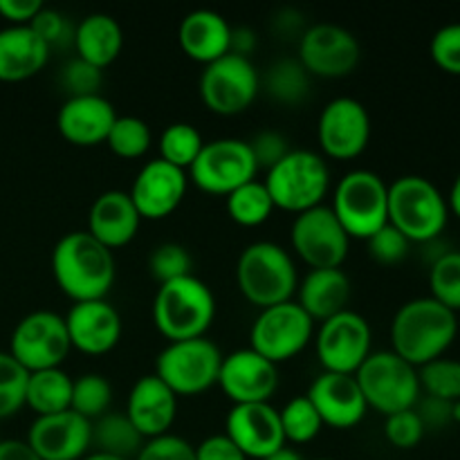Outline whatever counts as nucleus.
<instances>
[{"instance_id":"nucleus-33","label":"nucleus","mask_w":460,"mask_h":460,"mask_svg":"<svg viewBox=\"0 0 460 460\" xmlns=\"http://www.w3.org/2000/svg\"><path fill=\"white\" fill-rule=\"evenodd\" d=\"M265 90L274 102L296 106L310 94V75L299 58H279L265 72Z\"/></svg>"},{"instance_id":"nucleus-21","label":"nucleus","mask_w":460,"mask_h":460,"mask_svg":"<svg viewBox=\"0 0 460 460\" xmlns=\"http://www.w3.org/2000/svg\"><path fill=\"white\" fill-rule=\"evenodd\" d=\"M187 182V171L157 157L139 169L128 196L142 220H162L182 205Z\"/></svg>"},{"instance_id":"nucleus-30","label":"nucleus","mask_w":460,"mask_h":460,"mask_svg":"<svg viewBox=\"0 0 460 460\" xmlns=\"http://www.w3.org/2000/svg\"><path fill=\"white\" fill-rule=\"evenodd\" d=\"M72 45L76 57L90 66L106 70L121 54L124 48V30L119 22L108 13H90L75 27Z\"/></svg>"},{"instance_id":"nucleus-18","label":"nucleus","mask_w":460,"mask_h":460,"mask_svg":"<svg viewBox=\"0 0 460 460\" xmlns=\"http://www.w3.org/2000/svg\"><path fill=\"white\" fill-rule=\"evenodd\" d=\"M218 386L234 404H263L279 389V367L252 349L223 355Z\"/></svg>"},{"instance_id":"nucleus-7","label":"nucleus","mask_w":460,"mask_h":460,"mask_svg":"<svg viewBox=\"0 0 460 460\" xmlns=\"http://www.w3.org/2000/svg\"><path fill=\"white\" fill-rule=\"evenodd\" d=\"M331 209L349 238L368 241L389 223V184L373 171H350L337 182Z\"/></svg>"},{"instance_id":"nucleus-37","label":"nucleus","mask_w":460,"mask_h":460,"mask_svg":"<svg viewBox=\"0 0 460 460\" xmlns=\"http://www.w3.org/2000/svg\"><path fill=\"white\" fill-rule=\"evenodd\" d=\"M279 418H281L286 443L308 445L313 443L323 429L322 418H319L317 409L313 407L308 395H296V398L288 400L286 407L279 411Z\"/></svg>"},{"instance_id":"nucleus-8","label":"nucleus","mask_w":460,"mask_h":460,"mask_svg":"<svg viewBox=\"0 0 460 460\" xmlns=\"http://www.w3.org/2000/svg\"><path fill=\"white\" fill-rule=\"evenodd\" d=\"M359 389L368 409H376L382 416L413 409L420 400V380L418 368L404 362L394 350H377L355 373Z\"/></svg>"},{"instance_id":"nucleus-53","label":"nucleus","mask_w":460,"mask_h":460,"mask_svg":"<svg viewBox=\"0 0 460 460\" xmlns=\"http://www.w3.org/2000/svg\"><path fill=\"white\" fill-rule=\"evenodd\" d=\"M0 460H40L27 440H0Z\"/></svg>"},{"instance_id":"nucleus-41","label":"nucleus","mask_w":460,"mask_h":460,"mask_svg":"<svg viewBox=\"0 0 460 460\" xmlns=\"http://www.w3.org/2000/svg\"><path fill=\"white\" fill-rule=\"evenodd\" d=\"M30 373L9 353H0V420L12 418L25 407Z\"/></svg>"},{"instance_id":"nucleus-12","label":"nucleus","mask_w":460,"mask_h":460,"mask_svg":"<svg viewBox=\"0 0 460 460\" xmlns=\"http://www.w3.org/2000/svg\"><path fill=\"white\" fill-rule=\"evenodd\" d=\"M259 166L252 157L245 139L223 137L205 142L200 155L189 169V178L200 191L211 196H225L236 191L243 184L256 180Z\"/></svg>"},{"instance_id":"nucleus-49","label":"nucleus","mask_w":460,"mask_h":460,"mask_svg":"<svg viewBox=\"0 0 460 460\" xmlns=\"http://www.w3.org/2000/svg\"><path fill=\"white\" fill-rule=\"evenodd\" d=\"M135 460H196V447L180 436L166 434L146 440Z\"/></svg>"},{"instance_id":"nucleus-9","label":"nucleus","mask_w":460,"mask_h":460,"mask_svg":"<svg viewBox=\"0 0 460 460\" xmlns=\"http://www.w3.org/2000/svg\"><path fill=\"white\" fill-rule=\"evenodd\" d=\"M223 353L207 337L187 341H171L155 358V376L175 395H200L218 385Z\"/></svg>"},{"instance_id":"nucleus-17","label":"nucleus","mask_w":460,"mask_h":460,"mask_svg":"<svg viewBox=\"0 0 460 460\" xmlns=\"http://www.w3.org/2000/svg\"><path fill=\"white\" fill-rule=\"evenodd\" d=\"M319 146L332 160H355L371 139V117L353 97H337L323 106L317 124Z\"/></svg>"},{"instance_id":"nucleus-59","label":"nucleus","mask_w":460,"mask_h":460,"mask_svg":"<svg viewBox=\"0 0 460 460\" xmlns=\"http://www.w3.org/2000/svg\"><path fill=\"white\" fill-rule=\"evenodd\" d=\"M314 460H335V458H314Z\"/></svg>"},{"instance_id":"nucleus-5","label":"nucleus","mask_w":460,"mask_h":460,"mask_svg":"<svg viewBox=\"0 0 460 460\" xmlns=\"http://www.w3.org/2000/svg\"><path fill=\"white\" fill-rule=\"evenodd\" d=\"M449 218L447 198L422 175H402L389 184V225L409 243H429Z\"/></svg>"},{"instance_id":"nucleus-31","label":"nucleus","mask_w":460,"mask_h":460,"mask_svg":"<svg viewBox=\"0 0 460 460\" xmlns=\"http://www.w3.org/2000/svg\"><path fill=\"white\" fill-rule=\"evenodd\" d=\"M144 443H146L144 436L135 429V425L126 413L108 411L97 420H93L90 447H94V452L130 460L137 456Z\"/></svg>"},{"instance_id":"nucleus-43","label":"nucleus","mask_w":460,"mask_h":460,"mask_svg":"<svg viewBox=\"0 0 460 460\" xmlns=\"http://www.w3.org/2000/svg\"><path fill=\"white\" fill-rule=\"evenodd\" d=\"M58 79H61L63 88L70 93V97H88V94H99L102 90L103 70L75 57L61 67Z\"/></svg>"},{"instance_id":"nucleus-26","label":"nucleus","mask_w":460,"mask_h":460,"mask_svg":"<svg viewBox=\"0 0 460 460\" xmlns=\"http://www.w3.org/2000/svg\"><path fill=\"white\" fill-rule=\"evenodd\" d=\"M139 225L142 216L135 209L128 191H103L90 207L88 234L111 252L128 245L137 236Z\"/></svg>"},{"instance_id":"nucleus-13","label":"nucleus","mask_w":460,"mask_h":460,"mask_svg":"<svg viewBox=\"0 0 460 460\" xmlns=\"http://www.w3.org/2000/svg\"><path fill=\"white\" fill-rule=\"evenodd\" d=\"M259 90L261 76L254 63L232 52L205 66L200 75L202 103L216 115H241L254 103Z\"/></svg>"},{"instance_id":"nucleus-45","label":"nucleus","mask_w":460,"mask_h":460,"mask_svg":"<svg viewBox=\"0 0 460 460\" xmlns=\"http://www.w3.org/2000/svg\"><path fill=\"white\" fill-rule=\"evenodd\" d=\"M429 52L440 70L460 76V22L440 27L431 39Z\"/></svg>"},{"instance_id":"nucleus-51","label":"nucleus","mask_w":460,"mask_h":460,"mask_svg":"<svg viewBox=\"0 0 460 460\" xmlns=\"http://www.w3.org/2000/svg\"><path fill=\"white\" fill-rule=\"evenodd\" d=\"M43 7L40 0H0V16L9 25H30Z\"/></svg>"},{"instance_id":"nucleus-16","label":"nucleus","mask_w":460,"mask_h":460,"mask_svg":"<svg viewBox=\"0 0 460 460\" xmlns=\"http://www.w3.org/2000/svg\"><path fill=\"white\" fill-rule=\"evenodd\" d=\"M362 49L346 27L335 22H317L299 36V63L310 76L341 79L358 67Z\"/></svg>"},{"instance_id":"nucleus-6","label":"nucleus","mask_w":460,"mask_h":460,"mask_svg":"<svg viewBox=\"0 0 460 460\" xmlns=\"http://www.w3.org/2000/svg\"><path fill=\"white\" fill-rule=\"evenodd\" d=\"M263 184L272 198L274 209L299 216L323 205L331 189V171L319 153L292 148L277 166L265 171Z\"/></svg>"},{"instance_id":"nucleus-20","label":"nucleus","mask_w":460,"mask_h":460,"mask_svg":"<svg viewBox=\"0 0 460 460\" xmlns=\"http://www.w3.org/2000/svg\"><path fill=\"white\" fill-rule=\"evenodd\" d=\"M225 436L245 454L247 460H263L286 447L279 409L270 402L234 404L225 420Z\"/></svg>"},{"instance_id":"nucleus-28","label":"nucleus","mask_w":460,"mask_h":460,"mask_svg":"<svg viewBox=\"0 0 460 460\" xmlns=\"http://www.w3.org/2000/svg\"><path fill=\"white\" fill-rule=\"evenodd\" d=\"M296 295H299L296 304L305 310V314L314 323H323L326 319L349 310L353 286L349 274L341 268L310 270L296 288Z\"/></svg>"},{"instance_id":"nucleus-11","label":"nucleus","mask_w":460,"mask_h":460,"mask_svg":"<svg viewBox=\"0 0 460 460\" xmlns=\"http://www.w3.org/2000/svg\"><path fill=\"white\" fill-rule=\"evenodd\" d=\"M314 337V322L296 301L261 310L250 331V349L272 364L296 358Z\"/></svg>"},{"instance_id":"nucleus-1","label":"nucleus","mask_w":460,"mask_h":460,"mask_svg":"<svg viewBox=\"0 0 460 460\" xmlns=\"http://www.w3.org/2000/svg\"><path fill=\"white\" fill-rule=\"evenodd\" d=\"M458 335V317L431 296H420L400 305L391 322L394 353L420 368L445 358Z\"/></svg>"},{"instance_id":"nucleus-58","label":"nucleus","mask_w":460,"mask_h":460,"mask_svg":"<svg viewBox=\"0 0 460 460\" xmlns=\"http://www.w3.org/2000/svg\"><path fill=\"white\" fill-rule=\"evenodd\" d=\"M452 420L460 422V400H458V402L452 404Z\"/></svg>"},{"instance_id":"nucleus-44","label":"nucleus","mask_w":460,"mask_h":460,"mask_svg":"<svg viewBox=\"0 0 460 460\" xmlns=\"http://www.w3.org/2000/svg\"><path fill=\"white\" fill-rule=\"evenodd\" d=\"M425 422L420 420L416 409L394 413L385 418V436L394 447L413 449L422 438H425Z\"/></svg>"},{"instance_id":"nucleus-22","label":"nucleus","mask_w":460,"mask_h":460,"mask_svg":"<svg viewBox=\"0 0 460 460\" xmlns=\"http://www.w3.org/2000/svg\"><path fill=\"white\" fill-rule=\"evenodd\" d=\"M305 395L317 409L323 427H332V429H353L368 411V404L355 376L323 371L322 376L314 377Z\"/></svg>"},{"instance_id":"nucleus-56","label":"nucleus","mask_w":460,"mask_h":460,"mask_svg":"<svg viewBox=\"0 0 460 460\" xmlns=\"http://www.w3.org/2000/svg\"><path fill=\"white\" fill-rule=\"evenodd\" d=\"M263 460H305L304 456H301L299 452H296V449H292V447H281V449H277V452L274 454H270L268 458H263Z\"/></svg>"},{"instance_id":"nucleus-60","label":"nucleus","mask_w":460,"mask_h":460,"mask_svg":"<svg viewBox=\"0 0 460 460\" xmlns=\"http://www.w3.org/2000/svg\"><path fill=\"white\" fill-rule=\"evenodd\" d=\"M0 440H3V438H0Z\"/></svg>"},{"instance_id":"nucleus-15","label":"nucleus","mask_w":460,"mask_h":460,"mask_svg":"<svg viewBox=\"0 0 460 460\" xmlns=\"http://www.w3.org/2000/svg\"><path fill=\"white\" fill-rule=\"evenodd\" d=\"M290 243L295 254L310 270L341 268L350 247L349 234L326 205L296 216L290 229Z\"/></svg>"},{"instance_id":"nucleus-19","label":"nucleus","mask_w":460,"mask_h":460,"mask_svg":"<svg viewBox=\"0 0 460 460\" xmlns=\"http://www.w3.org/2000/svg\"><path fill=\"white\" fill-rule=\"evenodd\" d=\"M93 422L72 409L54 416H39L27 431V445L40 460H81L90 454Z\"/></svg>"},{"instance_id":"nucleus-55","label":"nucleus","mask_w":460,"mask_h":460,"mask_svg":"<svg viewBox=\"0 0 460 460\" xmlns=\"http://www.w3.org/2000/svg\"><path fill=\"white\" fill-rule=\"evenodd\" d=\"M447 207H449V211H452V214L460 220V171H458L456 180H454V184H452V191H449Z\"/></svg>"},{"instance_id":"nucleus-50","label":"nucleus","mask_w":460,"mask_h":460,"mask_svg":"<svg viewBox=\"0 0 460 460\" xmlns=\"http://www.w3.org/2000/svg\"><path fill=\"white\" fill-rule=\"evenodd\" d=\"M196 460H247V456L227 438V436L216 434L198 445Z\"/></svg>"},{"instance_id":"nucleus-27","label":"nucleus","mask_w":460,"mask_h":460,"mask_svg":"<svg viewBox=\"0 0 460 460\" xmlns=\"http://www.w3.org/2000/svg\"><path fill=\"white\" fill-rule=\"evenodd\" d=\"M178 40L182 52L191 61L209 66L218 58L227 57L232 48V25L227 18L211 9L189 12L180 22Z\"/></svg>"},{"instance_id":"nucleus-36","label":"nucleus","mask_w":460,"mask_h":460,"mask_svg":"<svg viewBox=\"0 0 460 460\" xmlns=\"http://www.w3.org/2000/svg\"><path fill=\"white\" fill-rule=\"evenodd\" d=\"M112 386L108 377L99 373H84L72 382V404L70 409L85 420H97L103 413L111 411Z\"/></svg>"},{"instance_id":"nucleus-14","label":"nucleus","mask_w":460,"mask_h":460,"mask_svg":"<svg viewBox=\"0 0 460 460\" xmlns=\"http://www.w3.org/2000/svg\"><path fill=\"white\" fill-rule=\"evenodd\" d=\"M314 346L323 371L355 376L373 353L371 326L362 314L349 308L319 323Z\"/></svg>"},{"instance_id":"nucleus-3","label":"nucleus","mask_w":460,"mask_h":460,"mask_svg":"<svg viewBox=\"0 0 460 460\" xmlns=\"http://www.w3.org/2000/svg\"><path fill=\"white\" fill-rule=\"evenodd\" d=\"M214 319L216 296L196 274L157 288L153 299V323L169 344L205 337Z\"/></svg>"},{"instance_id":"nucleus-25","label":"nucleus","mask_w":460,"mask_h":460,"mask_svg":"<svg viewBox=\"0 0 460 460\" xmlns=\"http://www.w3.org/2000/svg\"><path fill=\"white\" fill-rule=\"evenodd\" d=\"M115 119V108L103 94L67 97L57 115V128L75 146H99L106 144Z\"/></svg>"},{"instance_id":"nucleus-42","label":"nucleus","mask_w":460,"mask_h":460,"mask_svg":"<svg viewBox=\"0 0 460 460\" xmlns=\"http://www.w3.org/2000/svg\"><path fill=\"white\" fill-rule=\"evenodd\" d=\"M148 272L160 286L193 274V259L187 247L178 243H162L148 256Z\"/></svg>"},{"instance_id":"nucleus-35","label":"nucleus","mask_w":460,"mask_h":460,"mask_svg":"<svg viewBox=\"0 0 460 460\" xmlns=\"http://www.w3.org/2000/svg\"><path fill=\"white\" fill-rule=\"evenodd\" d=\"M157 146H160V160L182 171H189L196 157L200 155L205 139H202L200 130L196 126L187 124V121H175V124H169L162 130Z\"/></svg>"},{"instance_id":"nucleus-24","label":"nucleus","mask_w":460,"mask_h":460,"mask_svg":"<svg viewBox=\"0 0 460 460\" xmlns=\"http://www.w3.org/2000/svg\"><path fill=\"white\" fill-rule=\"evenodd\" d=\"M124 413L144 440L160 438L171 434V427L178 418V395L155 373L144 376L130 389Z\"/></svg>"},{"instance_id":"nucleus-40","label":"nucleus","mask_w":460,"mask_h":460,"mask_svg":"<svg viewBox=\"0 0 460 460\" xmlns=\"http://www.w3.org/2000/svg\"><path fill=\"white\" fill-rule=\"evenodd\" d=\"M431 299L452 313L460 310V252H445L429 270Z\"/></svg>"},{"instance_id":"nucleus-10","label":"nucleus","mask_w":460,"mask_h":460,"mask_svg":"<svg viewBox=\"0 0 460 460\" xmlns=\"http://www.w3.org/2000/svg\"><path fill=\"white\" fill-rule=\"evenodd\" d=\"M70 350L72 344L67 337L66 317L49 310H36L16 323L7 353L27 373H36L61 368Z\"/></svg>"},{"instance_id":"nucleus-46","label":"nucleus","mask_w":460,"mask_h":460,"mask_svg":"<svg viewBox=\"0 0 460 460\" xmlns=\"http://www.w3.org/2000/svg\"><path fill=\"white\" fill-rule=\"evenodd\" d=\"M368 245V254L371 259H376L377 263L382 265H395L409 254V247L411 243L394 227V225L386 223L385 227L377 229L371 238L367 241Z\"/></svg>"},{"instance_id":"nucleus-32","label":"nucleus","mask_w":460,"mask_h":460,"mask_svg":"<svg viewBox=\"0 0 460 460\" xmlns=\"http://www.w3.org/2000/svg\"><path fill=\"white\" fill-rule=\"evenodd\" d=\"M72 377L63 368L30 373L25 394V407L39 416H54L70 409L72 404Z\"/></svg>"},{"instance_id":"nucleus-38","label":"nucleus","mask_w":460,"mask_h":460,"mask_svg":"<svg viewBox=\"0 0 460 460\" xmlns=\"http://www.w3.org/2000/svg\"><path fill=\"white\" fill-rule=\"evenodd\" d=\"M108 148L115 153L117 157H124V160H139L148 153L153 144L151 128L144 119L133 115H117L115 124H112L111 133L106 139Z\"/></svg>"},{"instance_id":"nucleus-4","label":"nucleus","mask_w":460,"mask_h":460,"mask_svg":"<svg viewBox=\"0 0 460 460\" xmlns=\"http://www.w3.org/2000/svg\"><path fill=\"white\" fill-rule=\"evenodd\" d=\"M236 283L241 295L256 308L292 301L299 288V274L290 252L270 241H259L241 252L236 263Z\"/></svg>"},{"instance_id":"nucleus-47","label":"nucleus","mask_w":460,"mask_h":460,"mask_svg":"<svg viewBox=\"0 0 460 460\" xmlns=\"http://www.w3.org/2000/svg\"><path fill=\"white\" fill-rule=\"evenodd\" d=\"M30 27L39 34V39L43 40L49 49L72 43V39H75V27L70 25V21H67L58 9L52 7L40 9V12L36 13L34 21L30 22Z\"/></svg>"},{"instance_id":"nucleus-57","label":"nucleus","mask_w":460,"mask_h":460,"mask_svg":"<svg viewBox=\"0 0 460 460\" xmlns=\"http://www.w3.org/2000/svg\"><path fill=\"white\" fill-rule=\"evenodd\" d=\"M81 460H124L117 456H108V454H99V452H90L88 456H84Z\"/></svg>"},{"instance_id":"nucleus-48","label":"nucleus","mask_w":460,"mask_h":460,"mask_svg":"<svg viewBox=\"0 0 460 460\" xmlns=\"http://www.w3.org/2000/svg\"><path fill=\"white\" fill-rule=\"evenodd\" d=\"M247 146H250L259 171H270L292 151L286 135L277 133V130H261L247 142Z\"/></svg>"},{"instance_id":"nucleus-54","label":"nucleus","mask_w":460,"mask_h":460,"mask_svg":"<svg viewBox=\"0 0 460 460\" xmlns=\"http://www.w3.org/2000/svg\"><path fill=\"white\" fill-rule=\"evenodd\" d=\"M274 25H277V30L281 31V34H292V31H296L299 27L304 30V16L296 12H292V9H283L281 18H277V21H274Z\"/></svg>"},{"instance_id":"nucleus-29","label":"nucleus","mask_w":460,"mask_h":460,"mask_svg":"<svg viewBox=\"0 0 460 460\" xmlns=\"http://www.w3.org/2000/svg\"><path fill=\"white\" fill-rule=\"evenodd\" d=\"M52 49L30 25H9L0 30V81L18 84L39 75Z\"/></svg>"},{"instance_id":"nucleus-34","label":"nucleus","mask_w":460,"mask_h":460,"mask_svg":"<svg viewBox=\"0 0 460 460\" xmlns=\"http://www.w3.org/2000/svg\"><path fill=\"white\" fill-rule=\"evenodd\" d=\"M274 202L261 180L243 184L227 196V214L241 227H259L272 216Z\"/></svg>"},{"instance_id":"nucleus-52","label":"nucleus","mask_w":460,"mask_h":460,"mask_svg":"<svg viewBox=\"0 0 460 460\" xmlns=\"http://www.w3.org/2000/svg\"><path fill=\"white\" fill-rule=\"evenodd\" d=\"M256 48V34L250 27H232V48L229 52L238 54V57L250 58V54Z\"/></svg>"},{"instance_id":"nucleus-23","label":"nucleus","mask_w":460,"mask_h":460,"mask_svg":"<svg viewBox=\"0 0 460 460\" xmlns=\"http://www.w3.org/2000/svg\"><path fill=\"white\" fill-rule=\"evenodd\" d=\"M72 349L84 355H106L121 340V314L106 299L81 301L66 314Z\"/></svg>"},{"instance_id":"nucleus-39","label":"nucleus","mask_w":460,"mask_h":460,"mask_svg":"<svg viewBox=\"0 0 460 460\" xmlns=\"http://www.w3.org/2000/svg\"><path fill=\"white\" fill-rule=\"evenodd\" d=\"M420 389L427 391L429 398L443 402H458L460 400V362L458 359L438 358L434 362L418 368Z\"/></svg>"},{"instance_id":"nucleus-2","label":"nucleus","mask_w":460,"mask_h":460,"mask_svg":"<svg viewBox=\"0 0 460 460\" xmlns=\"http://www.w3.org/2000/svg\"><path fill=\"white\" fill-rule=\"evenodd\" d=\"M52 274L75 304L106 299L115 283V259L88 232H70L54 245Z\"/></svg>"}]
</instances>
